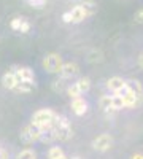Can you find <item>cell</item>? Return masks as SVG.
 <instances>
[{
    "label": "cell",
    "instance_id": "6da1fadb",
    "mask_svg": "<svg viewBox=\"0 0 143 159\" xmlns=\"http://www.w3.org/2000/svg\"><path fill=\"white\" fill-rule=\"evenodd\" d=\"M57 115H59V113H56L54 110H51V108H40V110H37V111L32 115V121H30V123H32L35 127H38L40 130H45V129L53 127Z\"/></svg>",
    "mask_w": 143,
    "mask_h": 159
},
{
    "label": "cell",
    "instance_id": "7a4b0ae2",
    "mask_svg": "<svg viewBox=\"0 0 143 159\" xmlns=\"http://www.w3.org/2000/svg\"><path fill=\"white\" fill-rule=\"evenodd\" d=\"M53 129L56 132V140L59 142H67L72 137V126L67 116L64 115H57L56 121L53 124Z\"/></svg>",
    "mask_w": 143,
    "mask_h": 159
},
{
    "label": "cell",
    "instance_id": "3957f363",
    "mask_svg": "<svg viewBox=\"0 0 143 159\" xmlns=\"http://www.w3.org/2000/svg\"><path fill=\"white\" fill-rule=\"evenodd\" d=\"M42 65H43V70H46V73L59 75L64 65V61H62V56L57 54V52H48L42 61Z\"/></svg>",
    "mask_w": 143,
    "mask_h": 159
},
{
    "label": "cell",
    "instance_id": "277c9868",
    "mask_svg": "<svg viewBox=\"0 0 143 159\" xmlns=\"http://www.w3.org/2000/svg\"><path fill=\"white\" fill-rule=\"evenodd\" d=\"M89 16H87V13H86V10L83 8V5L80 3V5H75L72 10H69V11H65L62 15V21L65 22V24H80V22H83L84 19H87Z\"/></svg>",
    "mask_w": 143,
    "mask_h": 159
},
{
    "label": "cell",
    "instance_id": "5b68a950",
    "mask_svg": "<svg viewBox=\"0 0 143 159\" xmlns=\"http://www.w3.org/2000/svg\"><path fill=\"white\" fill-rule=\"evenodd\" d=\"M40 134H42V130L38 129V127H35V126L30 123V124L24 126V127L21 129L19 139H21L24 143L30 145V143H35V142H40Z\"/></svg>",
    "mask_w": 143,
    "mask_h": 159
},
{
    "label": "cell",
    "instance_id": "8992f818",
    "mask_svg": "<svg viewBox=\"0 0 143 159\" xmlns=\"http://www.w3.org/2000/svg\"><path fill=\"white\" fill-rule=\"evenodd\" d=\"M111 147H113V137H111L110 134H100V135H97V137L92 140V148H94L96 151L105 153V151H108Z\"/></svg>",
    "mask_w": 143,
    "mask_h": 159
},
{
    "label": "cell",
    "instance_id": "52a82bcc",
    "mask_svg": "<svg viewBox=\"0 0 143 159\" xmlns=\"http://www.w3.org/2000/svg\"><path fill=\"white\" fill-rule=\"evenodd\" d=\"M118 94L123 97V102H124V107L126 108H137L138 105L141 103V99H138L132 91H129L127 88H124L121 92H118Z\"/></svg>",
    "mask_w": 143,
    "mask_h": 159
},
{
    "label": "cell",
    "instance_id": "ba28073f",
    "mask_svg": "<svg viewBox=\"0 0 143 159\" xmlns=\"http://www.w3.org/2000/svg\"><path fill=\"white\" fill-rule=\"evenodd\" d=\"M78 73H80V65L76 62H64L59 75L65 80H72V78L78 76Z\"/></svg>",
    "mask_w": 143,
    "mask_h": 159
},
{
    "label": "cell",
    "instance_id": "9c48e42d",
    "mask_svg": "<svg viewBox=\"0 0 143 159\" xmlns=\"http://www.w3.org/2000/svg\"><path fill=\"white\" fill-rule=\"evenodd\" d=\"M70 108H72V111H73L76 116H83V115H86V111H87V102L84 100L83 96L75 97V99H70Z\"/></svg>",
    "mask_w": 143,
    "mask_h": 159
},
{
    "label": "cell",
    "instance_id": "30bf717a",
    "mask_svg": "<svg viewBox=\"0 0 143 159\" xmlns=\"http://www.w3.org/2000/svg\"><path fill=\"white\" fill-rule=\"evenodd\" d=\"M126 88V80L121 76H111L107 80V89L111 92V94H118Z\"/></svg>",
    "mask_w": 143,
    "mask_h": 159
},
{
    "label": "cell",
    "instance_id": "8fae6325",
    "mask_svg": "<svg viewBox=\"0 0 143 159\" xmlns=\"http://www.w3.org/2000/svg\"><path fill=\"white\" fill-rule=\"evenodd\" d=\"M18 83H19V78L16 76V73L13 72V70H8V72L3 73V76H2V84H3V88L13 91V89L16 88Z\"/></svg>",
    "mask_w": 143,
    "mask_h": 159
},
{
    "label": "cell",
    "instance_id": "7c38bea8",
    "mask_svg": "<svg viewBox=\"0 0 143 159\" xmlns=\"http://www.w3.org/2000/svg\"><path fill=\"white\" fill-rule=\"evenodd\" d=\"M99 105H100L102 111H105L107 115H110V113H114V111H116V110H114V102H113V94H111V96H110V94L102 96V97H100V100H99Z\"/></svg>",
    "mask_w": 143,
    "mask_h": 159
},
{
    "label": "cell",
    "instance_id": "4fadbf2b",
    "mask_svg": "<svg viewBox=\"0 0 143 159\" xmlns=\"http://www.w3.org/2000/svg\"><path fill=\"white\" fill-rule=\"evenodd\" d=\"M35 88H37L35 81H29V80H21V81L16 84V88L13 89V91L18 92V94H29V92H32Z\"/></svg>",
    "mask_w": 143,
    "mask_h": 159
},
{
    "label": "cell",
    "instance_id": "5bb4252c",
    "mask_svg": "<svg viewBox=\"0 0 143 159\" xmlns=\"http://www.w3.org/2000/svg\"><path fill=\"white\" fill-rule=\"evenodd\" d=\"M16 73V76L19 78V81L21 80H29V81H35V73H34V70L30 69V67H13Z\"/></svg>",
    "mask_w": 143,
    "mask_h": 159
},
{
    "label": "cell",
    "instance_id": "9a60e30c",
    "mask_svg": "<svg viewBox=\"0 0 143 159\" xmlns=\"http://www.w3.org/2000/svg\"><path fill=\"white\" fill-rule=\"evenodd\" d=\"M126 88L129 91H132L138 99L143 100V86L138 80H126Z\"/></svg>",
    "mask_w": 143,
    "mask_h": 159
},
{
    "label": "cell",
    "instance_id": "2e32d148",
    "mask_svg": "<svg viewBox=\"0 0 143 159\" xmlns=\"http://www.w3.org/2000/svg\"><path fill=\"white\" fill-rule=\"evenodd\" d=\"M69 80H65V78H62L60 75H59V78H56L53 83H51V88H53V91L54 92H65L67 91V86H69Z\"/></svg>",
    "mask_w": 143,
    "mask_h": 159
},
{
    "label": "cell",
    "instance_id": "e0dca14e",
    "mask_svg": "<svg viewBox=\"0 0 143 159\" xmlns=\"http://www.w3.org/2000/svg\"><path fill=\"white\" fill-rule=\"evenodd\" d=\"M75 84H76L78 89H80L81 94H86V92L91 89V78L89 76H81L75 81Z\"/></svg>",
    "mask_w": 143,
    "mask_h": 159
},
{
    "label": "cell",
    "instance_id": "ac0fdd59",
    "mask_svg": "<svg viewBox=\"0 0 143 159\" xmlns=\"http://www.w3.org/2000/svg\"><path fill=\"white\" fill-rule=\"evenodd\" d=\"M40 142H42V143H53V142H56V132H54V129L49 127V129L42 130Z\"/></svg>",
    "mask_w": 143,
    "mask_h": 159
},
{
    "label": "cell",
    "instance_id": "d6986e66",
    "mask_svg": "<svg viewBox=\"0 0 143 159\" xmlns=\"http://www.w3.org/2000/svg\"><path fill=\"white\" fill-rule=\"evenodd\" d=\"M48 159H69V156L60 147H51L48 150Z\"/></svg>",
    "mask_w": 143,
    "mask_h": 159
},
{
    "label": "cell",
    "instance_id": "ffe728a7",
    "mask_svg": "<svg viewBox=\"0 0 143 159\" xmlns=\"http://www.w3.org/2000/svg\"><path fill=\"white\" fill-rule=\"evenodd\" d=\"M81 5H83V8L86 10V13H87L89 18L94 16V13L97 11V5H96V2H92V0H83Z\"/></svg>",
    "mask_w": 143,
    "mask_h": 159
},
{
    "label": "cell",
    "instance_id": "44dd1931",
    "mask_svg": "<svg viewBox=\"0 0 143 159\" xmlns=\"http://www.w3.org/2000/svg\"><path fill=\"white\" fill-rule=\"evenodd\" d=\"M16 159H37V153L34 150H30V148H25L21 153H18Z\"/></svg>",
    "mask_w": 143,
    "mask_h": 159
},
{
    "label": "cell",
    "instance_id": "7402d4cb",
    "mask_svg": "<svg viewBox=\"0 0 143 159\" xmlns=\"http://www.w3.org/2000/svg\"><path fill=\"white\" fill-rule=\"evenodd\" d=\"M65 92H67V96H69L70 99H75V97H80V96H83L81 92H80V89L76 88V84H75V83L69 84V86H67V91H65Z\"/></svg>",
    "mask_w": 143,
    "mask_h": 159
},
{
    "label": "cell",
    "instance_id": "603a6c76",
    "mask_svg": "<svg viewBox=\"0 0 143 159\" xmlns=\"http://www.w3.org/2000/svg\"><path fill=\"white\" fill-rule=\"evenodd\" d=\"M24 19H25V18H13L11 22H10V27H11L13 30L19 32V30H21V25H22V22H24Z\"/></svg>",
    "mask_w": 143,
    "mask_h": 159
},
{
    "label": "cell",
    "instance_id": "cb8c5ba5",
    "mask_svg": "<svg viewBox=\"0 0 143 159\" xmlns=\"http://www.w3.org/2000/svg\"><path fill=\"white\" fill-rule=\"evenodd\" d=\"M25 2L34 8H43L46 5V0H25Z\"/></svg>",
    "mask_w": 143,
    "mask_h": 159
},
{
    "label": "cell",
    "instance_id": "d4e9b609",
    "mask_svg": "<svg viewBox=\"0 0 143 159\" xmlns=\"http://www.w3.org/2000/svg\"><path fill=\"white\" fill-rule=\"evenodd\" d=\"M134 21H135L137 24H143V8H140V10H137V11H135V15H134Z\"/></svg>",
    "mask_w": 143,
    "mask_h": 159
},
{
    "label": "cell",
    "instance_id": "484cf974",
    "mask_svg": "<svg viewBox=\"0 0 143 159\" xmlns=\"http://www.w3.org/2000/svg\"><path fill=\"white\" fill-rule=\"evenodd\" d=\"M137 64H138V67L143 70V51L138 54V59H137Z\"/></svg>",
    "mask_w": 143,
    "mask_h": 159
},
{
    "label": "cell",
    "instance_id": "4316f807",
    "mask_svg": "<svg viewBox=\"0 0 143 159\" xmlns=\"http://www.w3.org/2000/svg\"><path fill=\"white\" fill-rule=\"evenodd\" d=\"M0 159H8V153L2 148H0Z\"/></svg>",
    "mask_w": 143,
    "mask_h": 159
},
{
    "label": "cell",
    "instance_id": "83f0119b",
    "mask_svg": "<svg viewBox=\"0 0 143 159\" xmlns=\"http://www.w3.org/2000/svg\"><path fill=\"white\" fill-rule=\"evenodd\" d=\"M132 159H143V153H135L132 156Z\"/></svg>",
    "mask_w": 143,
    "mask_h": 159
},
{
    "label": "cell",
    "instance_id": "f1b7e54d",
    "mask_svg": "<svg viewBox=\"0 0 143 159\" xmlns=\"http://www.w3.org/2000/svg\"><path fill=\"white\" fill-rule=\"evenodd\" d=\"M69 159H83L81 156H72V157H69Z\"/></svg>",
    "mask_w": 143,
    "mask_h": 159
}]
</instances>
